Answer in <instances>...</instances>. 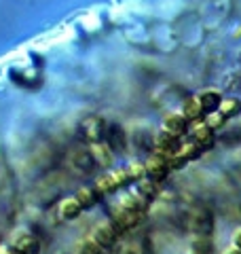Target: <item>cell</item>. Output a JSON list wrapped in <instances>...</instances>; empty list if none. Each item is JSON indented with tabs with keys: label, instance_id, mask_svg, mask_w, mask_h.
I'll return each instance as SVG.
<instances>
[{
	"label": "cell",
	"instance_id": "cell-1",
	"mask_svg": "<svg viewBox=\"0 0 241 254\" xmlns=\"http://www.w3.org/2000/svg\"><path fill=\"white\" fill-rule=\"evenodd\" d=\"M148 210V205H144L135 193L123 197L115 203V208L110 210L112 216V225L117 227V231H129V229H135L144 220V212Z\"/></svg>",
	"mask_w": 241,
	"mask_h": 254
},
{
	"label": "cell",
	"instance_id": "cell-2",
	"mask_svg": "<svg viewBox=\"0 0 241 254\" xmlns=\"http://www.w3.org/2000/svg\"><path fill=\"white\" fill-rule=\"evenodd\" d=\"M142 178H146V168L142 163H133L129 168H123V170H115L110 174H104L102 178L95 180V190L100 193V197L104 195H112L117 193L119 189L127 187L129 182H138Z\"/></svg>",
	"mask_w": 241,
	"mask_h": 254
},
{
	"label": "cell",
	"instance_id": "cell-3",
	"mask_svg": "<svg viewBox=\"0 0 241 254\" xmlns=\"http://www.w3.org/2000/svg\"><path fill=\"white\" fill-rule=\"evenodd\" d=\"M106 127H108V123L104 121L100 115H87L83 121L78 123V138L87 142V144L100 142L106 136Z\"/></svg>",
	"mask_w": 241,
	"mask_h": 254
},
{
	"label": "cell",
	"instance_id": "cell-4",
	"mask_svg": "<svg viewBox=\"0 0 241 254\" xmlns=\"http://www.w3.org/2000/svg\"><path fill=\"white\" fill-rule=\"evenodd\" d=\"M201 153H203V148H201L195 140H184L178 144L176 153L167 159V161H170L172 170H178V168H184V165H186L188 161H192V159H197Z\"/></svg>",
	"mask_w": 241,
	"mask_h": 254
},
{
	"label": "cell",
	"instance_id": "cell-5",
	"mask_svg": "<svg viewBox=\"0 0 241 254\" xmlns=\"http://www.w3.org/2000/svg\"><path fill=\"white\" fill-rule=\"evenodd\" d=\"M144 168H146V178H150L152 182H157V185L159 182H163L172 172L170 161H167L165 157H159V155L150 157L148 161L144 163Z\"/></svg>",
	"mask_w": 241,
	"mask_h": 254
},
{
	"label": "cell",
	"instance_id": "cell-6",
	"mask_svg": "<svg viewBox=\"0 0 241 254\" xmlns=\"http://www.w3.org/2000/svg\"><path fill=\"white\" fill-rule=\"evenodd\" d=\"M11 246L19 254H38L40 252V242L32 231H17L13 235Z\"/></svg>",
	"mask_w": 241,
	"mask_h": 254
},
{
	"label": "cell",
	"instance_id": "cell-7",
	"mask_svg": "<svg viewBox=\"0 0 241 254\" xmlns=\"http://www.w3.org/2000/svg\"><path fill=\"white\" fill-rule=\"evenodd\" d=\"M178 144H180V140L170 136V133H165V131H161L159 136L152 138V150H155V155L165 157V159H170L176 153Z\"/></svg>",
	"mask_w": 241,
	"mask_h": 254
},
{
	"label": "cell",
	"instance_id": "cell-8",
	"mask_svg": "<svg viewBox=\"0 0 241 254\" xmlns=\"http://www.w3.org/2000/svg\"><path fill=\"white\" fill-rule=\"evenodd\" d=\"M188 129H190V125H188L186 119H184L182 113H174L170 117H165V121H163V131L170 133L174 138H178V140L182 136H186Z\"/></svg>",
	"mask_w": 241,
	"mask_h": 254
},
{
	"label": "cell",
	"instance_id": "cell-9",
	"mask_svg": "<svg viewBox=\"0 0 241 254\" xmlns=\"http://www.w3.org/2000/svg\"><path fill=\"white\" fill-rule=\"evenodd\" d=\"M89 153H91V159L95 161V168L108 170L112 165V155H115V150H112L104 140L89 144Z\"/></svg>",
	"mask_w": 241,
	"mask_h": 254
},
{
	"label": "cell",
	"instance_id": "cell-10",
	"mask_svg": "<svg viewBox=\"0 0 241 254\" xmlns=\"http://www.w3.org/2000/svg\"><path fill=\"white\" fill-rule=\"evenodd\" d=\"M117 237H119L117 227L112 225V222H108V225H100L98 229H95L91 240L98 244L102 250H108V248H112V246L117 244Z\"/></svg>",
	"mask_w": 241,
	"mask_h": 254
},
{
	"label": "cell",
	"instance_id": "cell-11",
	"mask_svg": "<svg viewBox=\"0 0 241 254\" xmlns=\"http://www.w3.org/2000/svg\"><path fill=\"white\" fill-rule=\"evenodd\" d=\"M106 144L115 150V153H123L127 148V131L125 127H120L119 123H108L106 127Z\"/></svg>",
	"mask_w": 241,
	"mask_h": 254
},
{
	"label": "cell",
	"instance_id": "cell-12",
	"mask_svg": "<svg viewBox=\"0 0 241 254\" xmlns=\"http://www.w3.org/2000/svg\"><path fill=\"white\" fill-rule=\"evenodd\" d=\"M159 185L157 182H152L150 178H142V180H138L135 182V189H133V193H135V197L144 203V205H148L150 208V203L157 199V195H159V189H157Z\"/></svg>",
	"mask_w": 241,
	"mask_h": 254
},
{
	"label": "cell",
	"instance_id": "cell-13",
	"mask_svg": "<svg viewBox=\"0 0 241 254\" xmlns=\"http://www.w3.org/2000/svg\"><path fill=\"white\" fill-rule=\"evenodd\" d=\"M190 136H192V140L197 142V144L201 146V148H210L212 144H214V129H210L203 121H197V123H192V127H190Z\"/></svg>",
	"mask_w": 241,
	"mask_h": 254
},
{
	"label": "cell",
	"instance_id": "cell-14",
	"mask_svg": "<svg viewBox=\"0 0 241 254\" xmlns=\"http://www.w3.org/2000/svg\"><path fill=\"white\" fill-rule=\"evenodd\" d=\"M80 214H83V205L78 203V199L74 195L72 197H66V199H61L60 205H58V216L60 220H74L78 218Z\"/></svg>",
	"mask_w": 241,
	"mask_h": 254
},
{
	"label": "cell",
	"instance_id": "cell-15",
	"mask_svg": "<svg viewBox=\"0 0 241 254\" xmlns=\"http://www.w3.org/2000/svg\"><path fill=\"white\" fill-rule=\"evenodd\" d=\"M182 115L184 119L190 123H197V121H203V108H201V102H199V95H190V98L184 100L182 104Z\"/></svg>",
	"mask_w": 241,
	"mask_h": 254
},
{
	"label": "cell",
	"instance_id": "cell-16",
	"mask_svg": "<svg viewBox=\"0 0 241 254\" xmlns=\"http://www.w3.org/2000/svg\"><path fill=\"white\" fill-rule=\"evenodd\" d=\"M72 165L78 170V174H91L95 168V161L91 159L89 148H80L72 153Z\"/></svg>",
	"mask_w": 241,
	"mask_h": 254
},
{
	"label": "cell",
	"instance_id": "cell-17",
	"mask_svg": "<svg viewBox=\"0 0 241 254\" xmlns=\"http://www.w3.org/2000/svg\"><path fill=\"white\" fill-rule=\"evenodd\" d=\"M199 102H201V108H203V115H210L216 113L222 104V95L214 89H207L203 93H199Z\"/></svg>",
	"mask_w": 241,
	"mask_h": 254
},
{
	"label": "cell",
	"instance_id": "cell-18",
	"mask_svg": "<svg viewBox=\"0 0 241 254\" xmlns=\"http://www.w3.org/2000/svg\"><path fill=\"white\" fill-rule=\"evenodd\" d=\"M74 197L78 199V203L83 205V210H89L100 201V193L95 190V187H80Z\"/></svg>",
	"mask_w": 241,
	"mask_h": 254
},
{
	"label": "cell",
	"instance_id": "cell-19",
	"mask_svg": "<svg viewBox=\"0 0 241 254\" xmlns=\"http://www.w3.org/2000/svg\"><path fill=\"white\" fill-rule=\"evenodd\" d=\"M218 113H220L224 119H227V121H229V119L239 117V115H241V100H237V98H227V100H222Z\"/></svg>",
	"mask_w": 241,
	"mask_h": 254
},
{
	"label": "cell",
	"instance_id": "cell-20",
	"mask_svg": "<svg viewBox=\"0 0 241 254\" xmlns=\"http://www.w3.org/2000/svg\"><path fill=\"white\" fill-rule=\"evenodd\" d=\"M210 237H197L195 244L190 246L188 254H212V246H210Z\"/></svg>",
	"mask_w": 241,
	"mask_h": 254
},
{
	"label": "cell",
	"instance_id": "cell-21",
	"mask_svg": "<svg viewBox=\"0 0 241 254\" xmlns=\"http://www.w3.org/2000/svg\"><path fill=\"white\" fill-rule=\"evenodd\" d=\"M203 123L210 127V129L216 131V129H220V127L227 125V119H224V117L218 113V110H216V113H210V115H205V117H203Z\"/></svg>",
	"mask_w": 241,
	"mask_h": 254
},
{
	"label": "cell",
	"instance_id": "cell-22",
	"mask_svg": "<svg viewBox=\"0 0 241 254\" xmlns=\"http://www.w3.org/2000/svg\"><path fill=\"white\" fill-rule=\"evenodd\" d=\"M78 254H104V250L89 237V240H83L78 244Z\"/></svg>",
	"mask_w": 241,
	"mask_h": 254
},
{
	"label": "cell",
	"instance_id": "cell-23",
	"mask_svg": "<svg viewBox=\"0 0 241 254\" xmlns=\"http://www.w3.org/2000/svg\"><path fill=\"white\" fill-rule=\"evenodd\" d=\"M233 244H235V248L241 250V229H237L235 231V237H233Z\"/></svg>",
	"mask_w": 241,
	"mask_h": 254
},
{
	"label": "cell",
	"instance_id": "cell-24",
	"mask_svg": "<svg viewBox=\"0 0 241 254\" xmlns=\"http://www.w3.org/2000/svg\"><path fill=\"white\" fill-rule=\"evenodd\" d=\"M227 254H241V250H239V248H235V246H233V248H229V250H227Z\"/></svg>",
	"mask_w": 241,
	"mask_h": 254
},
{
	"label": "cell",
	"instance_id": "cell-25",
	"mask_svg": "<svg viewBox=\"0 0 241 254\" xmlns=\"http://www.w3.org/2000/svg\"><path fill=\"white\" fill-rule=\"evenodd\" d=\"M0 244H2V242H0Z\"/></svg>",
	"mask_w": 241,
	"mask_h": 254
}]
</instances>
